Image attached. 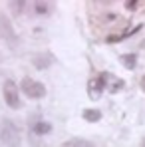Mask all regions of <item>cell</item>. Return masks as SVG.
<instances>
[{
	"label": "cell",
	"mask_w": 145,
	"mask_h": 147,
	"mask_svg": "<svg viewBox=\"0 0 145 147\" xmlns=\"http://www.w3.org/2000/svg\"><path fill=\"white\" fill-rule=\"evenodd\" d=\"M123 88H125V82H123V80H117V78L113 76V78H111V82H109V88H107V90H109L111 94H117V92L123 90Z\"/></svg>",
	"instance_id": "4fadbf2b"
},
{
	"label": "cell",
	"mask_w": 145,
	"mask_h": 147,
	"mask_svg": "<svg viewBox=\"0 0 145 147\" xmlns=\"http://www.w3.org/2000/svg\"><path fill=\"white\" fill-rule=\"evenodd\" d=\"M20 92L24 94L28 99H42L46 96V86L38 80H32V78H22L20 82Z\"/></svg>",
	"instance_id": "277c9868"
},
{
	"label": "cell",
	"mask_w": 145,
	"mask_h": 147,
	"mask_svg": "<svg viewBox=\"0 0 145 147\" xmlns=\"http://www.w3.org/2000/svg\"><path fill=\"white\" fill-rule=\"evenodd\" d=\"M121 64H123V68H127V70H135V66H137V56H135V54H123V56H121Z\"/></svg>",
	"instance_id": "30bf717a"
},
{
	"label": "cell",
	"mask_w": 145,
	"mask_h": 147,
	"mask_svg": "<svg viewBox=\"0 0 145 147\" xmlns=\"http://www.w3.org/2000/svg\"><path fill=\"white\" fill-rule=\"evenodd\" d=\"M0 40L8 42L10 46H16L18 44V36H16L14 28H12V22L4 14H0Z\"/></svg>",
	"instance_id": "5b68a950"
},
{
	"label": "cell",
	"mask_w": 145,
	"mask_h": 147,
	"mask_svg": "<svg viewBox=\"0 0 145 147\" xmlns=\"http://www.w3.org/2000/svg\"><path fill=\"white\" fill-rule=\"evenodd\" d=\"M62 147H96L92 141H88V139H70V141H66Z\"/></svg>",
	"instance_id": "8fae6325"
},
{
	"label": "cell",
	"mask_w": 145,
	"mask_h": 147,
	"mask_svg": "<svg viewBox=\"0 0 145 147\" xmlns=\"http://www.w3.org/2000/svg\"><path fill=\"white\" fill-rule=\"evenodd\" d=\"M54 62H56V58L50 52H40V54H34L32 56V66L36 70H48Z\"/></svg>",
	"instance_id": "8992f818"
},
{
	"label": "cell",
	"mask_w": 145,
	"mask_h": 147,
	"mask_svg": "<svg viewBox=\"0 0 145 147\" xmlns=\"http://www.w3.org/2000/svg\"><path fill=\"white\" fill-rule=\"evenodd\" d=\"M30 129H32V133H34V135H48L50 131H52V123L40 119V121L30 123Z\"/></svg>",
	"instance_id": "ba28073f"
},
{
	"label": "cell",
	"mask_w": 145,
	"mask_h": 147,
	"mask_svg": "<svg viewBox=\"0 0 145 147\" xmlns=\"http://www.w3.org/2000/svg\"><path fill=\"white\" fill-rule=\"evenodd\" d=\"M125 8L127 10H135L137 8V2H125Z\"/></svg>",
	"instance_id": "9a60e30c"
},
{
	"label": "cell",
	"mask_w": 145,
	"mask_h": 147,
	"mask_svg": "<svg viewBox=\"0 0 145 147\" xmlns=\"http://www.w3.org/2000/svg\"><path fill=\"white\" fill-rule=\"evenodd\" d=\"M141 88H143V92H145V76H143V80H141Z\"/></svg>",
	"instance_id": "2e32d148"
},
{
	"label": "cell",
	"mask_w": 145,
	"mask_h": 147,
	"mask_svg": "<svg viewBox=\"0 0 145 147\" xmlns=\"http://www.w3.org/2000/svg\"><path fill=\"white\" fill-rule=\"evenodd\" d=\"M143 26L137 24V26H131L129 30H123L119 34H113V36H107V44H115V42H121V40H125V38H129V36H133V34H137L139 30H141Z\"/></svg>",
	"instance_id": "52a82bcc"
},
{
	"label": "cell",
	"mask_w": 145,
	"mask_h": 147,
	"mask_svg": "<svg viewBox=\"0 0 145 147\" xmlns=\"http://www.w3.org/2000/svg\"><path fill=\"white\" fill-rule=\"evenodd\" d=\"M143 147H145V139H143Z\"/></svg>",
	"instance_id": "ac0fdd59"
},
{
	"label": "cell",
	"mask_w": 145,
	"mask_h": 147,
	"mask_svg": "<svg viewBox=\"0 0 145 147\" xmlns=\"http://www.w3.org/2000/svg\"><path fill=\"white\" fill-rule=\"evenodd\" d=\"M0 143L4 147H20L22 145L20 127L12 119H8V117H2V121H0Z\"/></svg>",
	"instance_id": "6da1fadb"
},
{
	"label": "cell",
	"mask_w": 145,
	"mask_h": 147,
	"mask_svg": "<svg viewBox=\"0 0 145 147\" xmlns=\"http://www.w3.org/2000/svg\"><path fill=\"white\" fill-rule=\"evenodd\" d=\"M32 6H34L36 14H50V10H52V2H34Z\"/></svg>",
	"instance_id": "7c38bea8"
},
{
	"label": "cell",
	"mask_w": 145,
	"mask_h": 147,
	"mask_svg": "<svg viewBox=\"0 0 145 147\" xmlns=\"http://www.w3.org/2000/svg\"><path fill=\"white\" fill-rule=\"evenodd\" d=\"M2 98L4 103L10 107V109H20L22 107V99H20V88L14 80H6L2 84Z\"/></svg>",
	"instance_id": "7a4b0ae2"
},
{
	"label": "cell",
	"mask_w": 145,
	"mask_h": 147,
	"mask_svg": "<svg viewBox=\"0 0 145 147\" xmlns=\"http://www.w3.org/2000/svg\"><path fill=\"white\" fill-rule=\"evenodd\" d=\"M82 117H84L88 123H96V121L101 119V111L96 109V107H88V109H84V111H82Z\"/></svg>",
	"instance_id": "9c48e42d"
},
{
	"label": "cell",
	"mask_w": 145,
	"mask_h": 147,
	"mask_svg": "<svg viewBox=\"0 0 145 147\" xmlns=\"http://www.w3.org/2000/svg\"><path fill=\"white\" fill-rule=\"evenodd\" d=\"M0 62H2V54H0Z\"/></svg>",
	"instance_id": "e0dca14e"
},
{
	"label": "cell",
	"mask_w": 145,
	"mask_h": 147,
	"mask_svg": "<svg viewBox=\"0 0 145 147\" xmlns=\"http://www.w3.org/2000/svg\"><path fill=\"white\" fill-rule=\"evenodd\" d=\"M111 78H113V74H109V72H101V74H97L96 78H92L88 82V96L92 99H97L105 92V88H109Z\"/></svg>",
	"instance_id": "3957f363"
},
{
	"label": "cell",
	"mask_w": 145,
	"mask_h": 147,
	"mask_svg": "<svg viewBox=\"0 0 145 147\" xmlns=\"http://www.w3.org/2000/svg\"><path fill=\"white\" fill-rule=\"evenodd\" d=\"M8 6H10V10L14 14H22V10L26 8V2H10Z\"/></svg>",
	"instance_id": "5bb4252c"
}]
</instances>
